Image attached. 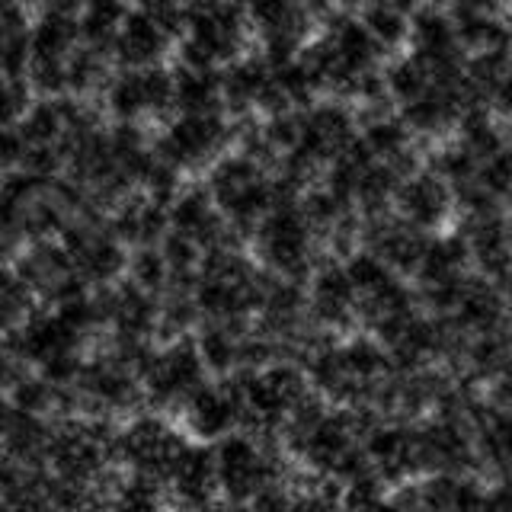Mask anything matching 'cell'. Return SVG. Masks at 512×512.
Returning <instances> with one entry per match:
<instances>
[{"instance_id":"obj_1","label":"cell","mask_w":512,"mask_h":512,"mask_svg":"<svg viewBox=\"0 0 512 512\" xmlns=\"http://www.w3.org/2000/svg\"><path fill=\"white\" fill-rule=\"evenodd\" d=\"M218 490L231 506H250L256 496L279 487V461L272 458L269 445L250 432L215 442Z\"/></svg>"},{"instance_id":"obj_2","label":"cell","mask_w":512,"mask_h":512,"mask_svg":"<svg viewBox=\"0 0 512 512\" xmlns=\"http://www.w3.org/2000/svg\"><path fill=\"white\" fill-rule=\"evenodd\" d=\"M208 192L218 205V212L228 218L234 228H256L272 208V183L256 167V160L237 154L224 157L208 176Z\"/></svg>"},{"instance_id":"obj_3","label":"cell","mask_w":512,"mask_h":512,"mask_svg":"<svg viewBox=\"0 0 512 512\" xmlns=\"http://www.w3.org/2000/svg\"><path fill=\"white\" fill-rule=\"evenodd\" d=\"M202 384H208V368L199 356L196 340H186V336L154 349L148 365L141 368L144 400L157 410H183V404Z\"/></svg>"},{"instance_id":"obj_4","label":"cell","mask_w":512,"mask_h":512,"mask_svg":"<svg viewBox=\"0 0 512 512\" xmlns=\"http://www.w3.org/2000/svg\"><path fill=\"white\" fill-rule=\"evenodd\" d=\"M189 439L160 413H141L116 439V461L128 464L132 474L151 477L167 487L173 464L186 452Z\"/></svg>"},{"instance_id":"obj_5","label":"cell","mask_w":512,"mask_h":512,"mask_svg":"<svg viewBox=\"0 0 512 512\" xmlns=\"http://www.w3.org/2000/svg\"><path fill=\"white\" fill-rule=\"evenodd\" d=\"M256 253L276 276L295 282L311 263V221L292 205H276L256 224Z\"/></svg>"},{"instance_id":"obj_6","label":"cell","mask_w":512,"mask_h":512,"mask_svg":"<svg viewBox=\"0 0 512 512\" xmlns=\"http://www.w3.org/2000/svg\"><path fill=\"white\" fill-rule=\"evenodd\" d=\"M365 458L384 484H407V480L426 474L423 471V445L420 426L404 420L375 423L365 436Z\"/></svg>"},{"instance_id":"obj_7","label":"cell","mask_w":512,"mask_h":512,"mask_svg":"<svg viewBox=\"0 0 512 512\" xmlns=\"http://www.w3.org/2000/svg\"><path fill=\"white\" fill-rule=\"evenodd\" d=\"M228 138V128L215 116V112H202V116H183L176 119L167 135L160 138L157 157L167 167L183 170V167H199L205 160H212L218 148Z\"/></svg>"},{"instance_id":"obj_8","label":"cell","mask_w":512,"mask_h":512,"mask_svg":"<svg viewBox=\"0 0 512 512\" xmlns=\"http://www.w3.org/2000/svg\"><path fill=\"white\" fill-rule=\"evenodd\" d=\"M106 103L122 122L138 119L141 112H164L176 103V80L160 68H132L109 84Z\"/></svg>"},{"instance_id":"obj_9","label":"cell","mask_w":512,"mask_h":512,"mask_svg":"<svg viewBox=\"0 0 512 512\" xmlns=\"http://www.w3.org/2000/svg\"><path fill=\"white\" fill-rule=\"evenodd\" d=\"M183 426L196 442L215 445L221 439L234 436L240 426V400L231 388V381L224 384H202L183 404Z\"/></svg>"},{"instance_id":"obj_10","label":"cell","mask_w":512,"mask_h":512,"mask_svg":"<svg viewBox=\"0 0 512 512\" xmlns=\"http://www.w3.org/2000/svg\"><path fill=\"white\" fill-rule=\"evenodd\" d=\"M167 490L186 512H199L205 506L218 503V464H215V445L189 442L180 461L173 464L167 477Z\"/></svg>"},{"instance_id":"obj_11","label":"cell","mask_w":512,"mask_h":512,"mask_svg":"<svg viewBox=\"0 0 512 512\" xmlns=\"http://www.w3.org/2000/svg\"><path fill=\"white\" fill-rule=\"evenodd\" d=\"M311 311L324 327H346L359 317V295L346 266H327L311 285Z\"/></svg>"},{"instance_id":"obj_12","label":"cell","mask_w":512,"mask_h":512,"mask_svg":"<svg viewBox=\"0 0 512 512\" xmlns=\"http://www.w3.org/2000/svg\"><path fill=\"white\" fill-rule=\"evenodd\" d=\"M448 202H452V196H448V186L439 176L420 173L397 186V208L416 231H429L442 224L448 215Z\"/></svg>"},{"instance_id":"obj_13","label":"cell","mask_w":512,"mask_h":512,"mask_svg":"<svg viewBox=\"0 0 512 512\" xmlns=\"http://www.w3.org/2000/svg\"><path fill=\"white\" fill-rule=\"evenodd\" d=\"M116 58L128 68H151V64L164 55L167 48V32L160 29L151 16L138 13H128L125 23L116 36Z\"/></svg>"},{"instance_id":"obj_14","label":"cell","mask_w":512,"mask_h":512,"mask_svg":"<svg viewBox=\"0 0 512 512\" xmlns=\"http://www.w3.org/2000/svg\"><path fill=\"white\" fill-rule=\"evenodd\" d=\"M20 132L26 138V148H39V144H64V135H68V119H64L61 96L32 103L29 112L23 116V122H20Z\"/></svg>"},{"instance_id":"obj_15","label":"cell","mask_w":512,"mask_h":512,"mask_svg":"<svg viewBox=\"0 0 512 512\" xmlns=\"http://www.w3.org/2000/svg\"><path fill=\"white\" fill-rule=\"evenodd\" d=\"M176 80V106L183 109V116H202V112H215L221 84L212 71L199 68H180Z\"/></svg>"},{"instance_id":"obj_16","label":"cell","mask_w":512,"mask_h":512,"mask_svg":"<svg viewBox=\"0 0 512 512\" xmlns=\"http://www.w3.org/2000/svg\"><path fill=\"white\" fill-rule=\"evenodd\" d=\"M413 36H416V45H420V52L429 64H439V61H448V55H452V26H448L445 16L439 13H420L413 23Z\"/></svg>"},{"instance_id":"obj_17","label":"cell","mask_w":512,"mask_h":512,"mask_svg":"<svg viewBox=\"0 0 512 512\" xmlns=\"http://www.w3.org/2000/svg\"><path fill=\"white\" fill-rule=\"evenodd\" d=\"M128 276L138 288L151 295H160L170 288V266L164 260V253L154 247H138L132 256H128Z\"/></svg>"},{"instance_id":"obj_18","label":"cell","mask_w":512,"mask_h":512,"mask_svg":"<svg viewBox=\"0 0 512 512\" xmlns=\"http://www.w3.org/2000/svg\"><path fill=\"white\" fill-rule=\"evenodd\" d=\"M266 80H269V74L260 68V61H244V64H234V68L228 71L221 90H224V96H228L231 106H244L250 100H260Z\"/></svg>"},{"instance_id":"obj_19","label":"cell","mask_w":512,"mask_h":512,"mask_svg":"<svg viewBox=\"0 0 512 512\" xmlns=\"http://www.w3.org/2000/svg\"><path fill=\"white\" fill-rule=\"evenodd\" d=\"M103 77V55L100 48H74L71 58H68V90L80 93V90H90L96 80Z\"/></svg>"},{"instance_id":"obj_20","label":"cell","mask_w":512,"mask_h":512,"mask_svg":"<svg viewBox=\"0 0 512 512\" xmlns=\"http://www.w3.org/2000/svg\"><path fill=\"white\" fill-rule=\"evenodd\" d=\"M365 29L372 32V36L378 39V42H384V45H394V42H400L407 36V20H404V10H397V7H391V4H378V7H372L368 10V16H365Z\"/></svg>"},{"instance_id":"obj_21","label":"cell","mask_w":512,"mask_h":512,"mask_svg":"<svg viewBox=\"0 0 512 512\" xmlns=\"http://www.w3.org/2000/svg\"><path fill=\"white\" fill-rule=\"evenodd\" d=\"M29 106H32L29 103V80L0 74V125L23 122Z\"/></svg>"},{"instance_id":"obj_22","label":"cell","mask_w":512,"mask_h":512,"mask_svg":"<svg viewBox=\"0 0 512 512\" xmlns=\"http://www.w3.org/2000/svg\"><path fill=\"white\" fill-rule=\"evenodd\" d=\"M404 141H407L404 128H400L397 122H391V119H378L365 132V144H368V151H372L375 157H391V160L404 157Z\"/></svg>"},{"instance_id":"obj_23","label":"cell","mask_w":512,"mask_h":512,"mask_svg":"<svg viewBox=\"0 0 512 512\" xmlns=\"http://www.w3.org/2000/svg\"><path fill=\"white\" fill-rule=\"evenodd\" d=\"M388 84L391 90L400 96V100H420V96H426V64L420 61H400L397 68L388 74Z\"/></svg>"},{"instance_id":"obj_24","label":"cell","mask_w":512,"mask_h":512,"mask_svg":"<svg viewBox=\"0 0 512 512\" xmlns=\"http://www.w3.org/2000/svg\"><path fill=\"white\" fill-rule=\"evenodd\" d=\"M477 183L484 186L490 196L512 192V148H500L493 157H487V167H480Z\"/></svg>"},{"instance_id":"obj_25","label":"cell","mask_w":512,"mask_h":512,"mask_svg":"<svg viewBox=\"0 0 512 512\" xmlns=\"http://www.w3.org/2000/svg\"><path fill=\"white\" fill-rule=\"evenodd\" d=\"M138 10L144 16H151V20L167 32V36H173V32H180L186 23H189V13L183 10L180 0H135Z\"/></svg>"},{"instance_id":"obj_26","label":"cell","mask_w":512,"mask_h":512,"mask_svg":"<svg viewBox=\"0 0 512 512\" xmlns=\"http://www.w3.org/2000/svg\"><path fill=\"white\" fill-rule=\"evenodd\" d=\"M23 157H26L23 132H20V128H13V125H0V176L20 170Z\"/></svg>"},{"instance_id":"obj_27","label":"cell","mask_w":512,"mask_h":512,"mask_svg":"<svg viewBox=\"0 0 512 512\" xmlns=\"http://www.w3.org/2000/svg\"><path fill=\"white\" fill-rule=\"evenodd\" d=\"M16 237H23L20 234V208H16L4 196V189H0V240H16Z\"/></svg>"},{"instance_id":"obj_28","label":"cell","mask_w":512,"mask_h":512,"mask_svg":"<svg viewBox=\"0 0 512 512\" xmlns=\"http://www.w3.org/2000/svg\"><path fill=\"white\" fill-rule=\"evenodd\" d=\"M500 106L512 112V71H506V77L500 80Z\"/></svg>"}]
</instances>
